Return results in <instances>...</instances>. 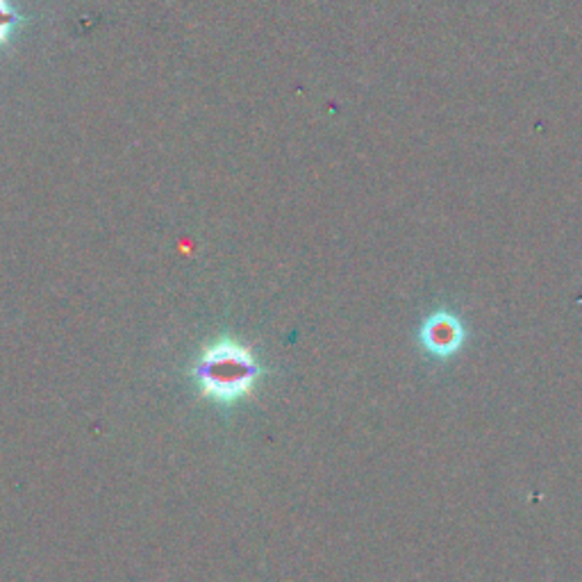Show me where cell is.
Segmentation results:
<instances>
[{
	"instance_id": "1",
	"label": "cell",
	"mask_w": 582,
	"mask_h": 582,
	"mask_svg": "<svg viewBox=\"0 0 582 582\" xmlns=\"http://www.w3.org/2000/svg\"><path fill=\"white\" fill-rule=\"evenodd\" d=\"M192 378L203 398L216 406H235L244 400L262 378V367L250 346L235 337H222L203 348Z\"/></svg>"
},
{
	"instance_id": "2",
	"label": "cell",
	"mask_w": 582,
	"mask_h": 582,
	"mask_svg": "<svg viewBox=\"0 0 582 582\" xmlns=\"http://www.w3.org/2000/svg\"><path fill=\"white\" fill-rule=\"evenodd\" d=\"M466 325L453 310H436L423 319L419 327V344L432 359L446 362L466 344Z\"/></svg>"
},
{
	"instance_id": "3",
	"label": "cell",
	"mask_w": 582,
	"mask_h": 582,
	"mask_svg": "<svg viewBox=\"0 0 582 582\" xmlns=\"http://www.w3.org/2000/svg\"><path fill=\"white\" fill-rule=\"evenodd\" d=\"M23 23V17L10 6V0H0V46L10 42L12 32Z\"/></svg>"
}]
</instances>
